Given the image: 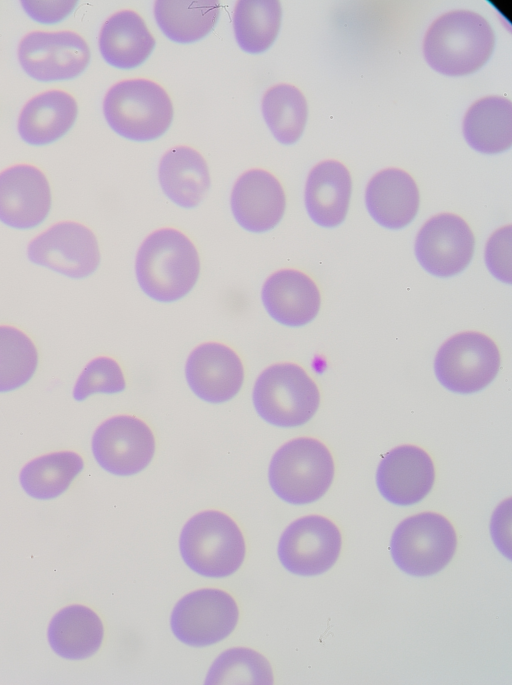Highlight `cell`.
Returning <instances> with one entry per match:
<instances>
[{
  "label": "cell",
  "mask_w": 512,
  "mask_h": 685,
  "mask_svg": "<svg viewBox=\"0 0 512 685\" xmlns=\"http://www.w3.org/2000/svg\"><path fill=\"white\" fill-rule=\"evenodd\" d=\"M84 469L82 456L72 450H60L38 456L20 471L22 489L32 498L54 499L63 494Z\"/></svg>",
  "instance_id": "83f0119b"
},
{
  "label": "cell",
  "mask_w": 512,
  "mask_h": 685,
  "mask_svg": "<svg viewBox=\"0 0 512 685\" xmlns=\"http://www.w3.org/2000/svg\"><path fill=\"white\" fill-rule=\"evenodd\" d=\"M185 377L189 388L201 400L219 404L233 399L241 390L244 364L239 354L227 344L208 341L188 355Z\"/></svg>",
  "instance_id": "2e32d148"
},
{
  "label": "cell",
  "mask_w": 512,
  "mask_h": 685,
  "mask_svg": "<svg viewBox=\"0 0 512 685\" xmlns=\"http://www.w3.org/2000/svg\"><path fill=\"white\" fill-rule=\"evenodd\" d=\"M200 270L197 247L184 232L173 227L151 232L136 253L138 285L158 302L171 303L188 295L199 279Z\"/></svg>",
  "instance_id": "6da1fadb"
},
{
  "label": "cell",
  "mask_w": 512,
  "mask_h": 685,
  "mask_svg": "<svg viewBox=\"0 0 512 685\" xmlns=\"http://www.w3.org/2000/svg\"><path fill=\"white\" fill-rule=\"evenodd\" d=\"M18 61L24 72L40 82L71 80L88 66L90 48L71 30L31 31L19 42Z\"/></svg>",
  "instance_id": "7c38bea8"
},
{
  "label": "cell",
  "mask_w": 512,
  "mask_h": 685,
  "mask_svg": "<svg viewBox=\"0 0 512 685\" xmlns=\"http://www.w3.org/2000/svg\"><path fill=\"white\" fill-rule=\"evenodd\" d=\"M335 473L330 450L320 440L297 437L280 446L268 468L271 489L286 503L306 505L330 488Z\"/></svg>",
  "instance_id": "277c9868"
},
{
  "label": "cell",
  "mask_w": 512,
  "mask_h": 685,
  "mask_svg": "<svg viewBox=\"0 0 512 685\" xmlns=\"http://www.w3.org/2000/svg\"><path fill=\"white\" fill-rule=\"evenodd\" d=\"M490 272L502 282H511V225L499 228L489 238L485 251Z\"/></svg>",
  "instance_id": "836d02e7"
},
{
  "label": "cell",
  "mask_w": 512,
  "mask_h": 685,
  "mask_svg": "<svg viewBox=\"0 0 512 685\" xmlns=\"http://www.w3.org/2000/svg\"><path fill=\"white\" fill-rule=\"evenodd\" d=\"M261 301L268 315L279 324L301 327L317 316L321 295L308 274L294 268H282L264 281Z\"/></svg>",
  "instance_id": "d6986e66"
},
{
  "label": "cell",
  "mask_w": 512,
  "mask_h": 685,
  "mask_svg": "<svg viewBox=\"0 0 512 685\" xmlns=\"http://www.w3.org/2000/svg\"><path fill=\"white\" fill-rule=\"evenodd\" d=\"M457 546L452 523L435 512H421L395 528L390 553L397 567L411 576H431L448 565Z\"/></svg>",
  "instance_id": "52a82bcc"
},
{
  "label": "cell",
  "mask_w": 512,
  "mask_h": 685,
  "mask_svg": "<svg viewBox=\"0 0 512 685\" xmlns=\"http://www.w3.org/2000/svg\"><path fill=\"white\" fill-rule=\"evenodd\" d=\"M273 670L259 652L247 647H233L222 652L210 666L204 684L272 685Z\"/></svg>",
  "instance_id": "1f68e13d"
},
{
  "label": "cell",
  "mask_w": 512,
  "mask_h": 685,
  "mask_svg": "<svg viewBox=\"0 0 512 685\" xmlns=\"http://www.w3.org/2000/svg\"><path fill=\"white\" fill-rule=\"evenodd\" d=\"M158 179L167 198L186 209L198 206L210 187L206 160L189 146H175L162 156Z\"/></svg>",
  "instance_id": "cb8c5ba5"
},
{
  "label": "cell",
  "mask_w": 512,
  "mask_h": 685,
  "mask_svg": "<svg viewBox=\"0 0 512 685\" xmlns=\"http://www.w3.org/2000/svg\"><path fill=\"white\" fill-rule=\"evenodd\" d=\"M103 114L110 128L121 137L147 142L168 130L173 104L158 83L145 78L125 79L107 91Z\"/></svg>",
  "instance_id": "5b68a950"
},
{
  "label": "cell",
  "mask_w": 512,
  "mask_h": 685,
  "mask_svg": "<svg viewBox=\"0 0 512 685\" xmlns=\"http://www.w3.org/2000/svg\"><path fill=\"white\" fill-rule=\"evenodd\" d=\"M47 638L56 655L68 660H82L94 655L101 647L104 626L94 610L72 604L52 617Z\"/></svg>",
  "instance_id": "d4e9b609"
},
{
  "label": "cell",
  "mask_w": 512,
  "mask_h": 685,
  "mask_svg": "<svg viewBox=\"0 0 512 685\" xmlns=\"http://www.w3.org/2000/svg\"><path fill=\"white\" fill-rule=\"evenodd\" d=\"M155 44L143 18L130 9L112 14L102 25L98 39L99 50L106 63L122 70L144 63Z\"/></svg>",
  "instance_id": "603a6c76"
},
{
  "label": "cell",
  "mask_w": 512,
  "mask_h": 685,
  "mask_svg": "<svg viewBox=\"0 0 512 685\" xmlns=\"http://www.w3.org/2000/svg\"><path fill=\"white\" fill-rule=\"evenodd\" d=\"M239 620V609L228 592L202 588L184 595L173 607L170 628L190 647H206L228 637Z\"/></svg>",
  "instance_id": "9c48e42d"
},
{
  "label": "cell",
  "mask_w": 512,
  "mask_h": 685,
  "mask_svg": "<svg viewBox=\"0 0 512 685\" xmlns=\"http://www.w3.org/2000/svg\"><path fill=\"white\" fill-rule=\"evenodd\" d=\"M27 257L35 265L72 279L89 277L101 260L94 232L70 220L57 222L35 236L27 246Z\"/></svg>",
  "instance_id": "30bf717a"
},
{
  "label": "cell",
  "mask_w": 512,
  "mask_h": 685,
  "mask_svg": "<svg viewBox=\"0 0 512 685\" xmlns=\"http://www.w3.org/2000/svg\"><path fill=\"white\" fill-rule=\"evenodd\" d=\"M230 207L240 227L251 233H264L281 221L286 208L285 191L272 173L253 168L235 181Z\"/></svg>",
  "instance_id": "ac0fdd59"
},
{
  "label": "cell",
  "mask_w": 512,
  "mask_h": 685,
  "mask_svg": "<svg viewBox=\"0 0 512 685\" xmlns=\"http://www.w3.org/2000/svg\"><path fill=\"white\" fill-rule=\"evenodd\" d=\"M510 499L495 510L491 532L495 545L507 558H510Z\"/></svg>",
  "instance_id": "d590c367"
},
{
  "label": "cell",
  "mask_w": 512,
  "mask_h": 685,
  "mask_svg": "<svg viewBox=\"0 0 512 685\" xmlns=\"http://www.w3.org/2000/svg\"><path fill=\"white\" fill-rule=\"evenodd\" d=\"M252 402L265 422L277 427H299L317 412L320 392L303 367L280 362L259 374L252 390Z\"/></svg>",
  "instance_id": "8992f818"
},
{
  "label": "cell",
  "mask_w": 512,
  "mask_h": 685,
  "mask_svg": "<svg viewBox=\"0 0 512 685\" xmlns=\"http://www.w3.org/2000/svg\"><path fill=\"white\" fill-rule=\"evenodd\" d=\"M281 17L279 1H238L233 12V30L237 44L249 54L265 52L278 36Z\"/></svg>",
  "instance_id": "f1b7e54d"
},
{
  "label": "cell",
  "mask_w": 512,
  "mask_h": 685,
  "mask_svg": "<svg viewBox=\"0 0 512 685\" xmlns=\"http://www.w3.org/2000/svg\"><path fill=\"white\" fill-rule=\"evenodd\" d=\"M365 203L368 213L379 225L388 229H401L417 215L419 189L406 171L386 168L369 180Z\"/></svg>",
  "instance_id": "ffe728a7"
},
{
  "label": "cell",
  "mask_w": 512,
  "mask_h": 685,
  "mask_svg": "<svg viewBox=\"0 0 512 685\" xmlns=\"http://www.w3.org/2000/svg\"><path fill=\"white\" fill-rule=\"evenodd\" d=\"M39 363L35 342L22 329L0 324V393L26 385Z\"/></svg>",
  "instance_id": "4dcf8cb0"
},
{
  "label": "cell",
  "mask_w": 512,
  "mask_h": 685,
  "mask_svg": "<svg viewBox=\"0 0 512 685\" xmlns=\"http://www.w3.org/2000/svg\"><path fill=\"white\" fill-rule=\"evenodd\" d=\"M435 467L422 448L405 444L390 450L376 471V485L388 502L399 506L419 503L431 491Z\"/></svg>",
  "instance_id": "e0dca14e"
},
{
  "label": "cell",
  "mask_w": 512,
  "mask_h": 685,
  "mask_svg": "<svg viewBox=\"0 0 512 685\" xmlns=\"http://www.w3.org/2000/svg\"><path fill=\"white\" fill-rule=\"evenodd\" d=\"M78 114L76 99L67 91L51 89L32 97L23 106L17 121L21 139L33 146L53 143L74 125Z\"/></svg>",
  "instance_id": "7402d4cb"
},
{
  "label": "cell",
  "mask_w": 512,
  "mask_h": 685,
  "mask_svg": "<svg viewBox=\"0 0 512 685\" xmlns=\"http://www.w3.org/2000/svg\"><path fill=\"white\" fill-rule=\"evenodd\" d=\"M126 385L119 362L113 357L100 355L85 365L74 384L72 396L74 400L82 402L97 393H120L126 389Z\"/></svg>",
  "instance_id": "d6a6232c"
},
{
  "label": "cell",
  "mask_w": 512,
  "mask_h": 685,
  "mask_svg": "<svg viewBox=\"0 0 512 685\" xmlns=\"http://www.w3.org/2000/svg\"><path fill=\"white\" fill-rule=\"evenodd\" d=\"M263 118L275 137L284 145L296 143L303 134L308 106L303 93L294 85L280 83L266 90L261 101Z\"/></svg>",
  "instance_id": "f546056e"
},
{
  "label": "cell",
  "mask_w": 512,
  "mask_h": 685,
  "mask_svg": "<svg viewBox=\"0 0 512 685\" xmlns=\"http://www.w3.org/2000/svg\"><path fill=\"white\" fill-rule=\"evenodd\" d=\"M500 352L487 335L476 331L460 332L439 348L434 362L438 381L459 394L476 393L487 387L500 368Z\"/></svg>",
  "instance_id": "ba28073f"
},
{
  "label": "cell",
  "mask_w": 512,
  "mask_h": 685,
  "mask_svg": "<svg viewBox=\"0 0 512 685\" xmlns=\"http://www.w3.org/2000/svg\"><path fill=\"white\" fill-rule=\"evenodd\" d=\"M495 34L489 22L470 10H452L437 17L423 40L428 65L445 76H466L490 59Z\"/></svg>",
  "instance_id": "7a4b0ae2"
},
{
  "label": "cell",
  "mask_w": 512,
  "mask_h": 685,
  "mask_svg": "<svg viewBox=\"0 0 512 685\" xmlns=\"http://www.w3.org/2000/svg\"><path fill=\"white\" fill-rule=\"evenodd\" d=\"M468 145L483 154H498L512 145V106L503 96L491 95L475 101L462 123Z\"/></svg>",
  "instance_id": "484cf974"
},
{
  "label": "cell",
  "mask_w": 512,
  "mask_h": 685,
  "mask_svg": "<svg viewBox=\"0 0 512 685\" xmlns=\"http://www.w3.org/2000/svg\"><path fill=\"white\" fill-rule=\"evenodd\" d=\"M220 15L217 0L156 1L154 17L163 34L176 43H193L208 35Z\"/></svg>",
  "instance_id": "4316f807"
},
{
  "label": "cell",
  "mask_w": 512,
  "mask_h": 685,
  "mask_svg": "<svg viewBox=\"0 0 512 685\" xmlns=\"http://www.w3.org/2000/svg\"><path fill=\"white\" fill-rule=\"evenodd\" d=\"M91 449L98 465L113 475L131 476L152 461L156 439L141 418L119 414L104 420L94 431Z\"/></svg>",
  "instance_id": "8fae6325"
},
{
  "label": "cell",
  "mask_w": 512,
  "mask_h": 685,
  "mask_svg": "<svg viewBox=\"0 0 512 685\" xmlns=\"http://www.w3.org/2000/svg\"><path fill=\"white\" fill-rule=\"evenodd\" d=\"M52 193L44 172L18 163L0 172V222L18 230L39 226L48 217Z\"/></svg>",
  "instance_id": "9a60e30c"
},
{
  "label": "cell",
  "mask_w": 512,
  "mask_h": 685,
  "mask_svg": "<svg viewBox=\"0 0 512 685\" xmlns=\"http://www.w3.org/2000/svg\"><path fill=\"white\" fill-rule=\"evenodd\" d=\"M352 192L347 167L333 159L316 164L308 174L304 202L307 213L317 225L333 228L346 218Z\"/></svg>",
  "instance_id": "44dd1931"
},
{
  "label": "cell",
  "mask_w": 512,
  "mask_h": 685,
  "mask_svg": "<svg viewBox=\"0 0 512 685\" xmlns=\"http://www.w3.org/2000/svg\"><path fill=\"white\" fill-rule=\"evenodd\" d=\"M342 547L339 528L321 515L296 519L282 533L277 554L282 566L292 574L316 576L329 570Z\"/></svg>",
  "instance_id": "4fadbf2b"
},
{
  "label": "cell",
  "mask_w": 512,
  "mask_h": 685,
  "mask_svg": "<svg viewBox=\"0 0 512 685\" xmlns=\"http://www.w3.org/2000/svg\"><path fill=\"white\" fill-rule=\"evenodd\" d=\"M26 14L41 24H56L68 17L77 1H21Z\"/></svg>",
  "instance_id": "e575fe53"
},
{
  "label": "cell",
  "mask_w": 512,
  "mask_h": 685,
  "mask_svg": "<svg viewBox=\"0 0 512 685\" xmlns=\"http://www.w3.org/2000/svg\"><path fill=\"white\" fill-rule=\"evenodd\" d=\"M475 247L474 234L467 222L453 213H440L428 219L415 240L420 265L437 277H451L470 263Z\"/></svg>",
  "instance_id": "5bb4252c"
},
{
  "label": "cell",
  "mask_w": 512,
  "mask_h": 685,
  "mask_svg": "<svg viewBox=\"0 0 512 685\" xmlns=\"http://www.w3.org/2000/svg\"><path fill=\"white\" fill-rule=\"evenodd\" d=\"M180 555L198 575L224 578L243 564L246 544L238 524L219 510H204L192 516L179 537Z\"/></svg>",
  "instance_id": "3957f363"
}]
</instances>
